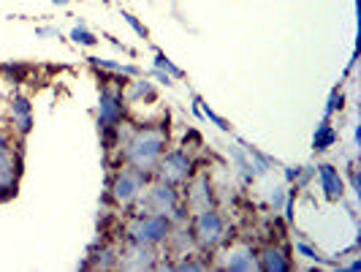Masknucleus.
<instances>
[{"instance_id": "nucleus-1", "label": "nucleus", "mask_w": 361, "mask_h": 272, "mask_svg": "<svg viewBox=\"0 0 361 272\" xmlns=\"http://www.w3.org/2000/svg\"><path fill=\"white\" fill-rule=\"evenodd\" d=\"M166 142H169V131L163 126H145L136 128L133 136L126 142V161L128 166L139 169V172H155V166L166 153Z\"/></svg>"}, {"instance_id": "nucleus-2", "label": "nucleus", "mask_w": 361, "mask_h": 272, "mask_svg": "<svg viewBox=\"0 0 361 272\" xmlns=\"http://www.w3.org/2000/svg\"><path fill=\"white\" fill-rule=\"evenodd\" d=\"M128 240H139V242H149V245H158L166 237L171 235V220L169 215L161 213H139L128 223Z\"/></svg>"}, {"instance_id": "nucleus-3", "label": "nucleus", "mask_w": 361, "mask_h": 272, "mask_svg": "<svg viewBox=\"0 0 361 272\" xmlns=\"http://www.w3.org/2000/svg\"><path fill=\"white\" fill-rule=\"evenodd\" d=\"M145 182H147L145 172H139V169H133V166H126V169H120V172L114 175V180H111V196H114L117 204L130 207V204H136V201L142 199Z\"/></svg>"}, {"instance_id": "nucleus-4", "label": "nucleus", "mask_w": 361, "mask_h": 272, "mask_svg": "<svg viewBox=\"0 0 361 272\" xmlns=\"http://www.w3.org/2000/svg\"><path fill=\"white\" fill-rule=\"evenodd\" d=\"M158 180L169 182V185H177V182L188 180L190 172H193V158L185 153V150H171V153H163L158 166Z\"/></svg>"}, {"instance_id": "nucleus-5", "label": "nucleus", "mask_w": 361, "mask_h": 272, "mask_svg": "<svg viewBox=\"0 0 361 272\" xmlns=\"http://www.w3.org/2000/svg\"><path fill=\"white\" fill-rule=\"evenodd\" d=\"M123 114H126V95L117 88L106 85L101 90V101H98V126H101V131H111L123 120Z\"/></svg>"}, {"instance_id": "nucleus-6", "label": "nucleus", "mask_w": 361, "mask_h": 272, "mask_svg": "<svg viewBox=\"0 0 361 272\" xmlns=\"http://www.w3.org/2000/svg\"><path fill=\"white\" fill-rule=\"evenodd\" d=\"M117 261L128 267V270H152L155 261H158V254L149 242H139V240H128L126 248L120 251Z\"/></svg>"}, {"instance_id": "nucleus-7", "label": "nucleus", "mask_w": 361, "mask_h": 272, "mask_svg": "<svg viewBox=\"0 0 361 272\" xmlns=\"http://www.w3.org/2000/svg\"><path fill=\"white\" fill-rule=\"evenodd\" d=\"M193 237L201 248H215L217 242L223 240V218L217 215L215 210H201L193 223Z\"/></svg>"}, {"instance_id": "nucleus-8", "label": "nucleus", "mask_w": 361, "mask_h": 272, "mask_svg": "<svg viewBox=\"0 0 361 272\" xmlns=\"http://www.w3.org/2000/svg\"><path fill=\"white\" fill-rule=\"evenodd\" d=\"M145 210L147 213H161V215H169V213H174V215L180 218V207H177V191H174V185H169V182H155L149 191H147V199H145Z\"/></svg>"}, {"instance_id": "nucleus-9", "label": "nucleus", "mask_w": 361, "mask_h": 272, "mask_svg": "<svg viewBox=\"0 0 361 272\" xmlns=\"http://www.w3.org/2000/svg\"><path fill=\"white\" fill-rule=\"evenodd\" d=\"M318 177H321V188H324L326 199L340 201L345 196V182L340 177V172L331 163H321L318 166Z\"/></svg>"}, {"instance_id": "nucleus-10", "label": "nucleus", "mask_w": 361, "mask_h": 272, "mask_svg": "<svg viewBox=\"0 0 361 272\" xmlns=\"http://www.w3.org/2000/svg\"><path fill=\"white\" fill-rule=\"evenodd\" d=\"M19 177V158L11 155V150H3L0 153V194H14Z\"/></svg>"}, {"instance_id": "nucleus-11", "label": "nucleus", "mask_w": 361, "mask_h": 272, "mask_svg": "<svg viewBox=\"0 0 361 272\" xmlns=\"http://www.w3.org/2000/svg\"><path fill=\"white\" fill-rule=\"evenodd\" d=\"M188 204H190V210H209L212 207V188H209V177L201 172L199 177H193L190 182V194H188Z\"/></svg>"}, {"instance_id": "nucleus-12", "label": "nucleus", "mask_w": 361, "mask_h": 272, "mask_svg": "<svg viewBox=\"0 0 361 272\" xmlns=\"http://www.w3.org/2000/svg\"><path fill=\"white\" fill-rule=\"evenodd\" d=\"M258 267L264 272H288L290 270V261L283 248H274V245H267L261 254L255 256Z\"/></svg>"}, {"instance_id": "nucleus-13", "label": "nucleus", "mask_w": 361, "mask_h": 272, "mask_svg": "<svg viewBox=\"0 0 361 272\" xmlns=\"http://www.w3.org/2000/svg\"><path fill=\"white\" fill-rule=\"evenodd\" d=\"M11 117H14V128L22 136L30 134V128H33V107H30V101L25 95H14L11 98Z\"/></svg>"}, {"instance_id": "nucleus-14", "label": "nucleus", "mask_w": 361, "mask_h": 272, "mask_svg": "<svg viewBox=\"0 0 361 272\" xmlns=\"http://www.w3.org/2000/svg\"><path fill=\"white\" fill-rule=\"evenodd\" d=\"M258 267V261H255V254L253 248H247V245H239L234 248L228 259H226V270L231 272H253Z\"/></svg>"}, {"instance_id": "nucleus-15", "label": "nucleus", "mask_w": 361, "mask_h": 272, "mask_svg": "<svg viewBox=\"0 0 361 272\" xmlns=\"http://www.w3.org/2000/svg\"><path fill=\"white\" fill-rule=\"evenodd\" d=\"M334 142H337V131L329 126V120L324 117L318 131H315V136H312V150H315V153H324V150H329Z\"/></svg>"}, {"instance_id": "nucleus-16", "label": "nucleus", "mask_w": 361, "mask_h": 272, "mask_svg": "<svg viewBox=\"0 0 361 272\" xmlns=\"http://www.w3.org/2000/svg\"><path fill=\"white\" fill-rule=\"evenodd\" d=\"M92 66L104 69V71H114V73H123V76H136L139 69L136 66H128V63H117V60H101V57H90Z\"/></svg>"}, {"instance_id": "nucleus-17", "label": "nucleus", "mask_w": 361, "mask_h": 272, "mask_svg": "<svg viewBox=\"0 0 361 272\" xmlns=\"http://www.w3.org/2000/svg\"><path fill=\"white\" fill-rule=\"evenodd\" d=\"M152 95H155V88H152V82H147V79L130 82V88H128V93H126L128 101H139V98H152Z\"/></svg>"}, {"instance_id": "nucleus-18", "label": "nucleus", "mask_w": 361, "mask_h": 272, "mask_svg": "<svg viewBox=\"0 0 361 272\" xmlns=\"http://www.w3.org/2000/svg\"><path fill=\"white\" fill-rule=\"evenodd\" d=\"M71 38L76 41V44H82V47H95V44H98V36H92L90 30L85 28V22H82V19L76 22V28L71 30Z\"/></svg>"}, {"instance_id": "nucleus-19", "label": "nucleus", "mask_w": 361, "mask_h": 272, "mask_svg": "<svg viewBox=\"0 0 361 272\" xmlns=\"http://www.w3.org/2000/svg\"><path fill=\"white\" fill-rule=\"evenodd\" d=\"M196 101H199L201 114H204V117H207V120H209V123H215V126L220 128V131H226V134H228V131H231V126H228V120H223V117H220V114H217L215 109H209V104H204V101H201V95H196Z\"/></svg>"}, {"instance_id": "nucleus-20", "label": "nucleus", "mask_w": 361, "mask_h": 272, "mask_svg": "<svg viewBox=\"0 0 361 272\" xmlns=\"http://www.w3.org/2000/svg\"><path fill=\"white\" fill-rule=\"evenodd\" d=\"M155 69L166 71L171 79H182V76H185V71H182L180 66H174V63H171V60H169L163 52H155Z\"/></svg>"}, {"instance_id": "nucleus-21", "label": "nucleus", "mask_w": 361, "mask_h": 272, "mask_svg": "<svg viewBox=\"0 0 361 272\" xmlns=\"http://www.w3.org/2000/svg\"><path fill=\"white\" fill-rule=\"evenodd\" d=\"M245 153H247V155H250V158H253L255 161V175H267V172H269V158H267V155H264V153H258V150H255L253 145H245Z\"/></svg>"}, {"instance_id": "nucleus-22", "label": "nucleus", "mask_w": 361, "mask_h": 272, "mask_svg": "<svg viewBox=\"0 0 361 272\" xmlns=\"http://www.w3.org/2000/svg\"><path fill=\"white\" fill-rule=\"evenodd\" d=\"M228 153H231V158H234V161L239 163V169H242V172H245V177H247V180H250V161H247V155H245V153H242V150H239V147H231V150H228Z\"/></svg>"}, {"instance_id": "nucleus-23", "label": "nucleus", "mask_w": 361, "mask_h": 272, "mask_svg": "<svg viewBox=\"0 0 361 272\" xmlns=\"http://www.w3.org/2000/svg\"><path fill=\"white\" fill-rule=\"evenodd\" d=\"M337 107H343V93L340 90H331V95H329V104H326V112H324V117L329 120L334 112H337Z\"/></svg>"}, {"instance_id": "nucleus-24", "label": "nucleus", "mask_w": 361, "mask_h": 272, "mask_svg": "<svg viewBox=\"0 0 361 272\" xmlns=\"http://www.w3.org/2000/svg\"><path fill=\"white\" fill-rule=\"evenodd\" d=\"M296 251L305 256V259H310V261H318V264H326V259H321L318 256V251L315 248H310L307 242H296Z\"/></svg>"}, {"instance_id": "nucleus-25", "label": "nucleus", "mask_w": 361, "mask_h": 272, "mask_svg": "<svg viewBox=\"0 0 361 272\" xmlns=\"http://www.w3.org/2000/svg\"><path fill=\"white\" fill-rule=\"evenodd\" d=\"M123 19H126L128 25H130V28H133V30H136V33H139V36H142V38H147V36H149V30H147L145 25H142V22H139V19L133 17V14H128V11H123Z\"/></svg>"}, {"instance_id": "nucleus-26", "label": "nucleus", "mask_w": 361, "mask_h": 272, "mask_svg": "<svg viewBox=\"0 0 361 272\" xmlns=\"http://www.w3.org/2000/svg\"><path fill=\"white\" fill-rule=\"evenodd\" d=\"M117 259H114V251L111 248H104L101 254H98V267H111Z\"/></svg>"}, {"instance_id": "nucleus-27", "label": "nucleus", "mask_w": 361, "mask_h": 272, "mask_svg": "<svg viewBox=\"0 0 361 272\" xmlns=\"http://www.w3.org/2000/svg\"><path fill=\"white\" fill-rule=\"evenodd\" d=\"M283 201H286V188H274V194H271V207H274V210H280V207H283Z\"/></svg>"}, {"instance_id": "nucleus-28", "label": "nucleus", "mask_w": 361, "mask_h": 272, "mask_svg": "<svg viewBox=\"0 0 361 272\" xmlns=\"http://www.w3.org/2000/svg\"><path fill=\"white\" fill-rule=\"evenodd\" d=\"M177 270H204V264L201 261H193V259H182L180 264H177Z\"/></svg>"}, {"instance_id": "nucleus-29", "label": "nucleus", "mask_w": 361, "mask_h": 272, "mask_svg": "<svg viewBox=\"0 0 361 272\" xmlns=\"http://www.w3.org/2000/svg\"><path fill=\"white\" fill-rule=\"evenodd\" d=\"M36 36H38V38H49V36H57V28H49V25H47V28H38V30H36Z\"/></svg>"}, {"instance_id": "nucleus-30", "label": "nucleus", "mask_w": 361, "mask_h": 272, "mask_svg": "<svg viewBox=\"0 0 361 272\" xmlns=\"http://www.w3.org/2000/svg\"><path fill=\"white\" fill-rule=\"evenodd\" d=\"M152 76H155V79H161L163 85H171V76H169L166 71H161V69H155V71H152Z\"/></svg>"}, {"instance_id": "nucleus-31", "label": "nucleus", "mask_w": 361, "mask_h": 272, "mask_svg": "<svg viewBox=\"0 0 361 272\" xmlns=\"http://www.w3.org/2000/svg\"><path fill=\"white\" fill-rule=\"evenodd\" d=\"M3 150H11V142H8V136L0 131V153H3Z\"/></svg>"}, {"instance_id": "nucleus-32", "label": "nucleus", "mask_w": 361, "mask_h": 272, "mask_svg": "<svg viewBox=\"0 0 361 272\" xmlns=\"http://www.w3.org/2000/svg\"><path fill=\"white\" fill-rule=\"evenodd\" d=\"M361 270V261H353L350 267H348V272H359Z\"/></svg>"}, {"instance_id": "nucleus-33", "label": "nucleus", "mask_w": 361, "mask_h": 272, "mask_svg": "<svg viewBox=\"0 0 361 272\" xmlns=\"http://www.w3.org/2000/svg\"><path fill=\"white\" fill-rule=\"evenodd\" d=\"M54 6H66V3H71V0H52Z\"/></svg>"}]
</instances>
